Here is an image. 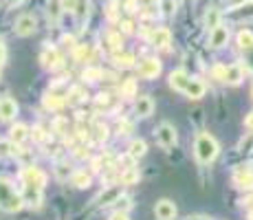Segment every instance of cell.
<instances>
[{
	"mask_svg": "<svg viewBox=\"0 0 253 220\" xmlns=\"http://www.w3.org/2000/svg\"><path fill=\"white\" fill-rule=\"evenodd\" d=\"M24 207V196L16 192L9 178H0V209L7 214H16Z\"/></svg>",
	"mask_w": 253,
	"mask_h": 220,
	"instance_id": "obj_1",
	"label": "cell"
},
{
	"mask_svg": "<svg viewBox=\"0 0 253 220\" xmlns=\"http://www.w3.org/2000/svg\"><path fill=\"white\" fill-rule=\"evenodd\" d=\"M194 154H196V161L201 165H209L213 163V159L218 156V143L211 134L207 132H201L196 136V143H194Z\"/></svg>",
	"mask_w": 253,
	"mask_h": 220,
	"instance_id": "obj_2",
	"label": "cell"
},
{
	"mask_svg": "<svg viewBox=\"0 0 253 220\" xmlns=\"http://www.w3.org/2000/svg\"><path fill=\"white\" fill-rule=\"evenodd\" d=\"M22 183L24 185H36V187H40V189H44V185H46V174L42 172L40 168H36V165H27V168H22Z\"/></svg>",
	"mask_w": 253,
	"mask_h": 220,
	"instance_id": "obj_3",
	"label": "cell"
},
{
	"mask_svg": "<svg viewBox=\"0 0 253 220\" xmlns=\"http://www.w3.org/2000/svg\"><path fill=\"white\" fill-rule=\"evenodd\" d=\"M157 139H159V143H161L165 150H172L174 145L178 143L176 130H174V126H169V124H161V126H159V130H157Z\"/></svg>",
	"mask_w": 253,
	"mask_h": 220,
	"instance_id": "obj_4",
	"label": "cell"
},
{
	"mask_svg": "<svg viewBox=\"0 0 253 220\" xmlns=\"http://www.w3.org/2000/svg\"><path fill=\"white\" fill-rule=\"evenodd\" d=\"M42 66L44 68H51V71H57V68L62 66V55L60 51H57L55 46H51V44H46L44 51H42Z\"/></svg>",
	"mask_w": 253,
	"mask_h": 220,
	"instance_id": "obj_5",
	"label": "cell"
},
{
	"mask_svg": "<svg viewBox=\"0 0 253 220\" xmlns=\"http://www.w3.org/2000/svg\"><path fill=\"white\" fill-rule=\"evenodd\" d=\"M13 31H16V36L20 38H29L36 33V18L29 16V13H24L16 20V27H13Z\"/></svg>",
	"mask_w": 253,
	"mask_h": 220,
	"instance_id": "obj_6",
	"label": "cell"
},
{
	"mask_svg": "<svg viewBox=\"0 0 253 220\" xmlns=\"http://www.w3.org/2000/svg\"><path fill=\"white\" fill-rule=\"evenodd\" d=\"M161 73V62L154 60V57H148V60H141L139 64V77L143 80H154Z\"/></svg>",
	"mask_w": 253,
	"mask_h": 220,
	"instance_id": "obj_7",
	"label": "cell"
},
{
	"mask_svg": "<svg viewBox=\"0 0 253 220\" xmlns=\"http://www.w3.org/2000/svg\"><path fill=\"white\" fill-rule=\"evenodd\" d=\"M154 216H157V220H174L176 218V205L168 198L159 200L157 207H154Z\"/></svg>",
	"mask_w": 253,
	"mask_h": 220,
	"instance_id": "obj_8",
	"label": "cell"
},
{
	"mask_svg": "<svg viewBox=\"0 0 253 220\" xmlns=\"http://www.w3.org/2000/svg\"><path fill=\"white\" fill-rule=\"evenodd\" d=\"M233 183L242 189H253V172L249 168H236V172H233Z\"/></svg>",
	"mask_w": 253,
	"mask_h": 220,
	"instance_id": "obj_9",
	"label": "cell"
},
{
	"mask_svg": "<svg viewBox=\"0 0 253 220\" xmlns=\"http://www.w3.org/2000/svg\"><path fill=\"white\" fill-rule=\"evenodd\" d=\"M18 115V104L11 97H2L0 99V121H11Z\"/></svg>",
	"mask_w": 253,
	"mask_h": 220,
	"instance_id": "obj_10",
	"label": "cell"
},
{
	"mask_svg": "<svg viewBox=\"0 0 253 220\" xmlns=\"http://www.w3.org/2000/svg\"><path fill=\"white\" fill-rule=\"evenodd\" d=\"M227 40H229V29L227 27H216L211 33H209V44H211L213 48H220V46H225Z\"/></svg>",
	"mask_w": 253,
	"mask_h": 220,
	"instance_id": "obj_11",
	"label": "cell"
},
{
	"mask_svg": "<svg viewBox=\"0 0 253 220\" xmlns=\"http://www.w3.org/2000/svg\"><path fill=\"white\" fill-rule=\"evenodd\" d=\"M242 80H245V66H242V64H231V66H227L225 84H229V86H238Z\"/></svg>",
	"mask_w": 253,
	"mask_h": 220,
	"instance_id": "obj_12",
	"label": "cell"
},
{
	"mask_svg": "<svg viewBox=\"0 0 253 220\" xmlns=\"http://www.w3.org/2000/svg\"><path fill=\"white\" fill-rule=\"evenodd\" d=\"M189 80H192V77H189L185 71H174V73H169V86H172L174 90H178V92H185V88H187Z\"/></svg>",
	"mask_w": 253,
	"mask_h": 220,
	"instance_id": "obj_13",
	"label": "cell"
},
{
	"mask_svg": "<svg viewBox=\"0 0 253 220\" xmlns=\"http://www.w3.org/2000/svg\"><path fill=\"white\" fill-rule=\"evenodd\" d=\"M134 112H137L139 117H150L154 112V101L150 99L148 95L137 97V101H134Z\"/></svg>",
	"mask_w": 253,
	"mask_h": 220,
	"instance_id": "obj_14",
	"label": "cell"
},
{
	"mask_svg": "<svg viewBox=\"0 0 253 220\" xmlns=\"http://www.w3.org/2000/svg\"><path fill=\"white\" fill-rule=\"evenodd\" d=\"M42 104H44L46 110H62L66 99L62 95H57V92H46V95L42 97Z\"/></svg>",
	"mask_w": 253,
	"mask_h": 220,
	"instance_id": "obj_15",
	"label": "cell"
},
{
	"mask_svg": "<svg viewBox=\"0 0 253 220\" xmlns=\"http://www.w3.org/2000/svg\"><path fill=\"white\" fill-rule=\"evenodd\" d=\"M152 44L157 48H168L172 44V33L168 29H154L152 31Z\"/></svg>",
	"mask_w": 253,
	"mask_h": 220,
	"instance_id": "obj_16",
	"label": "cell"
},
{
	"mask_svg": "<svg viewBox=\"0 0 253 220\" xmlns=\"http://www.w3.org/2000/svg\"><path fill=\"white\" fill-rule=\"evenodd\" d=\"M119 196H121V187H119V185H113V187L104 189V192L97 196L95 203H97V205H113Z\"/></svg>",
	"mask_w": 253,
	"mask_h": 220,
	"instance_id": "obj_17",
	"label": "cell"
},
{
	"mask_svg": "<svg viewBox=\"0 0 253 220\" xmlns=\"http://www.w3.org/2000/svg\"><path fill=\"white\" fill-rule=\"evenodd\" d=\"M205 90H207L205 84H203L201 80H194V77H192V80H189V84H187V88H185V95H187L189 99H201V97L205 95Z\"/></svg>",
	"mask_w": 253,
	"mask_h": 220,
	"instance_id": "obj_18",
	"label": "cell"
},
{
	"mask_svg": "<svg viewBox=\"0 0 253 220\" xmlns=\"http://www.w3.org/2000/svg\"><path fill=\"white\" fill-rule=\"evenodd\" d=\"M24 203L40 207V203H42V189L36 187V185H24Z\"/></svg>",
	"mask_w": 253,
	"mask_h": 220,
	"instance_id": "obj_19",
	"label": "cell"
},
{
	"mask_svg": "<svg viewBox=\"0 0 253 220\" xmlns=\"http://www.w3.org/2000/svg\"><path fill=\"white\" fill-rule=\"evenodd\" d=\"M231 18L233 20H251L253 18V0H249V2H245L242 7L238 9H231Z\"/></svg>",
	"mask_w": 253,
	"mask_h": 220,
	"instance_id": "obj_20",
	"label": "cell"
},
{
	"mask_svg": "<svg viewBox=\"0 0 253 220\" xmlns=\"http://www.w3.org/2000/svg\"><path fill=\"white\" fill-rule=\"evenodd\" d=\"M62 11H64V4H62V0H48V9H46V13H48V20H51L53 24L60 22Z\"/></svg>",
	"mask_w": 253,
	"mask_h": 220,
	"instance_id": "obj_21",
	"label": "cell"
},
{
	"mask_svg": "<svg viewBox=\"0 0 253 220\" xmlns=\"http://www.w3.org/2000/svg\"><path fill=\"white\" fill-rule=\"evenodd\" d=\"M205 27L209 31H213L216 27H220V11L216 7H209L207 13H205Z\"/></svg>",
	"mask_w": 253,
	"mask_h": 220,
	"instance_id": "obj_22",
	"label": "cell"
},
{
	"mask_svg": "<svg viewBox=\"0 0 253 220\" xmlns=\"http://www.w3.org/2000/svg\"><path fill=\"white\" fill-rule=\"evenodd\" d=\"M115 64L119 68H132L134 66V55L132 53H115Z\"/></svg>",
	"mask_w": 253,
	"mask_h": 220,
	"instance_id": "obj_23",
	"label": "cell"
},
{
	"mask_svg": "<svg viewBox=\"0 0 253 220\" xmlns=\"http://www.w3.org/2000/svg\"><path fill=\"white\" fill-rule=\"evenodd\" d=\"M71 180H73V185H75V187L84 189V187H88V185H90V174L84 172V170H80V172H73Z\"/></svg>",
	"mask_w": 253,
	"mask_h": 220,
	"instance_id": "obj_24",
	"label": "cell"
},
{
	"mask_svg": "<svg viewBox=\"0 0 253 220\" xmlns=\"http://www.w3.org/2000/svg\"><path fill=\"white\" fill-rule=\"evenodd\" d=\"M27 136H29V128L24 124H16L11 128V141H13V143H22Z\"/></svg>",
	"mask_w": 253,
	"mask_h": 220,
	"instance_id": "obj_25",
	"label": "cell"
},
{
	"mask_svg": "<svg viewBox=\"0 0 253 220\" xmlns=\"http://www.w3.org/2000/svg\"><path fill=\"white\" fill-rule=\"evenodd\" d=\"M119 180H121V185H134L139 180V170L137 168H128V170H124L119 176Z\"/></svg>",
	"mask_w": 253,
	"mask_h": 220,
	"instance_id": "obj_26",
	"label": "cell"
},
{
	"mask_svg": "<svg viewBox=\"0 0 253 220\" xmlns=\"http://www.w3.org/2000/svg\"><path fill=\"white\" fill-rule=\"evenodd\" d=\"M145 152H148V145H145V141H141V139H134L128 148V154H132L134 159H141Z\"/></svg>",
	"mask_w": 253,
	"mask_h": 220,
	"instance_id": "obj_27",
	"label": "cell"
},
{
	"mask_svg": "<svg viewBox=\"0 0 253 220\" xmlns=\"http://www.w3.org/2000/svg\"><path fill=\"white\" fill-rule=\"evenodd\" d=\"M238 46L242 48V51H251L253 48V33L251 31H240L238 33Z\"/></svg>",
	"mask_w": 253,
	"mask_h": 220,
	"instance_id": "obj_28",
	"label": "cell"
},
{
	"mask_svg": "<svg viewBox=\"0 0 253 220\" xmlns=\"http://www.w3.org/2000/svg\"><path fill=\"white\" fill-rule=\"evenodd\" d=\"M104 75L106 73L101 71V68H97V66H88V68H84V73H82V77H84L86 82H99Z\"/></svg>",
	"mask_w": 253,
	"mask_h": 220,
	"instance_id": "obj_29",
	"label": "cell"
},
{
	"mask_svg": "<svg viewBox=\"0 0 253 220\" xmlns=\"http://www.w3.org/2000/svg\"><path fill=\"white\" fill-rule=\"evenodd\" d=\"M18 143L13 141H0V159H7V156H16L18 154Z\"/></svg>",
	"mask_w": 253,
	"mask_h": 220,
	"instance_id": "obj_30",
	"label": "cell"
},
{
	"mask_svg": "<svg viewBox=\"0 0 253 220\" xmlns=\"http://www.w3.org/2000/svg\"><path fill=\"white\" fill-rule=\"evenodd\" d=\"M159 9H161V13L163 16H174L176 13V0H161L159 2Z\"/></svg>",
	"mask_w": 253,
	"mask_h": 220,
	"instance_id": "obj_31",
	"label": "cell"
},
{
	"mask_svg": "<svg viewBox=\"0 0 253 220\" xmlns=\"http://www.w3.org/2000/svg\"><path fill=\"white\" fill-rule=\"evenodd\" d=\"M75 16L80 22L86 20V16H88V0H77L75 4Z\"/></svg>",
	"mask_w": 253,
	"mask_h": 220,
	"instance_id": "obj_32",
	"label": "cell"
},
{
	"mask_svg": "<svg viewBox=\"0 0 253 220\" xmlns=\"http://www.w3.org/2000/svg\"><path fill=\"white\" fill-rule=\"evenodd\" d=\"M121 97H137V82L126 80L124 86H121Z\"/></svg>",
	"mask_w": 253,
	"mask_h": 220,
	"instance_id": "obj_33",
	"label": "cell"
},
{
	"mask_svg": "<svg viewBox=\"0 0 253 220\" xmlns=\"http://www.w3.org/2000/svg\"><path fill=\"white\" fill-rule=\"evenodd\" d=\"M69 176H73L69 165H66V163H57L55 165V178L57 180H69Z\"/></svg>",
	"mask_w": 253,
	"mask_h": 220,
	"instance_id": "obj_34",
	"label": "cell"
},
{
	"mask_svg": "<svg viewBox=\"0 0 253 220\" xmlns=\"http://www.w3.org/2000/svg\"><path fill=\"white\" fill-rule=\"evenodd\" d=\"M86 97V92H84V88H80V86H75V88H71V92H69V104H80L82 99Z\"/></svg>",
	"mask_w": 253,
	"mask_h": 220,
	"instance_id": "obj_35",
	"label": "cell"
},
{
	"mask_svg": "<svg viewBox=\"0 0 253 220\" xmlns=\"http://www.w3.org/2000/svg\"><path fill=\"white\" fill-rule=\"evenodd\" d=\"M121 44H124V38H121V33H108V46L113 48V51H121Z\"/></svg>",
	"mask_w": 253,
	"mask_h": 220,
	"instance_id": "obj_36",
	"label": "cell"
},
{
	"mask_svg": "<svg viewBox=\"0 0 253 220\" xmlns=\"http://www.w3.org/2000/svg\"><path fill=\"white\" fill-rule=\"evenodd\" d=\"M90 55V46H86V44H77L75 46V60L77 62H86V57Z\"/></svg>",
	"mask_w": 253,
	"mask_h": 220,
	"instance_id": "obj_37",
	"label": "cell"
},
{
	"mask_svg": "<svg viewBox=\"0 0 253 220\" xmlns=\"http://www.w3.org/2000/svg\"><path fill=\"white\" fill-rule=\"evenodd\" d=\"M115 205H117V212H128V209L132 207V200H130L128 196H124V194H121V196L115 200Z\"/></svg>",
	"mask_w": 253,
	"mask_h": 220,
	"instance_id": "obj_38",
	"label": "cell"
},
{
	"mask_svg": "<svg viewBox=\"0 0 253 220\" xmlns=\"http://www.w3.org/2000/svg\"><path fill=\"white\" fill-rule=\"evenodd\" d=\"M92 132H95V139L97 141H106V136H108V128H106L104 124H97Z\"/></svg>",
	"mask_w": 253,
	"mask_h": 220,
	"instance_id": "obj_39",
	"label": "cell"
},
{
	"mask_svg": "<svg viewBox=\"0 0 253 220\" xmlns=\"http://www.w3.org/2000/svg\"><path fill=\"white\" fill-rule=\"evenodd\" d=\"M106 16H108V20H119V4L117 2H110L108 4V11H106Z\"/></svg>",
	"mask_w": 253,
	"mask_h": 220,
	"instance_id": "obj_40",
	"label": "cell"
},
{
	"mask_svg": "<svg viewBox=\"0 0 253 220\" xmlns=\"http://www.w3.org/2000/svg\"><path fill=\"white\" fill-rule=\"evenodd\" d=\"M211 75H213V77H216V80L225 82V75H227V66H222V64L213 66V68H211Z\"/></svg>",
	"mask_w": 253,
	"mask_h": 220,
	"instance_id": "obj_41",
	"label": "cell"
},
{
	"mask_svg": "<svg viewBox=\"0 0 253 220\" xmlns=\"http://www.w3.org/2000/svg\"><path fill=\"white\" fill-rule=\"evenodd\" d=\"M31 136H33L36 141H40V143H42V141H46V132H44V128H42V126H36V128L31 130Z\"/></svg>",
	"mask_w": 253,
	"mask_h": 220,
	"instance_id": "obj_42",
	"label": "cell"
},
{
	"mask_svg": "<svg viewBox=\"0 0 253 220\" xmlns=\"http://www.w3.org/2000/svg\"><path fill=\"white\" fill-rule=\"evenodd\" d=\"M245 2H249V0H225V7L227 9H238V7H242Z\"/></svg>",
	"mask_w": 253,
	"mask_h": 220,
	"instance_id": "obj_43",
	"label": "cell"
},
{
	"mask_svg": "<svg viewBox=\"0 0 253 220\" xmlns=\"http://www.w3.org/2000/svg\"><path fill=\"white\" fill-rule=\"evenodd\" d=\"M139 0H128V2H126V11L128 13H137L139 11Z\"/></svg>",
	"mask_w": 253,
	"mask_h": 220,
	"instance_id": "obj_44",
	"label": "cell"
},
{
	"mask_svg": "<svg viewBox=\"0 0 253 220\" xmlns=\"http://www.w3.org/2000/svg\"><path fill=\"white\" fill-rule=\"evenodd\" d=\"M121 31H124V33H134L132 20H124V22H121Z\"/></svg>",
	"mask_w": 253,
	"mask_h": 220,
	"instance_id": "obj_45",
	"label": "cell"
},
{
	"mask_svg": "<svg viewBox=\"0 0 253 220\" xmlns=\"http://www.w3.org/2000/svg\"><path fill=\"white\" fill-rule=\"evenodd\" d=\"M77 156V159H88V150L84 148V145H80V148H75V152H73Z\"/></svg>",
	"mask_w": 253,
	"mask_h": 220,
	"instance_id": "obj_46",
	"label": "cell"
},
{
	"mask_svg": "<svg viewBox=\"0 0 253 220\" xmlns=\"http://www.w3.org/2000/svg\"><path fill=\"white\" fill-rule=\"evenodd\" d=\"M108 101H110V97L106 95V92H101V95H97V106H108Z\"/></svg>",
	"mask_w": 253,
	"mask_h": 220,
	"instance_id": "obj_47",
	"label": "cell"
},
{
	"mask_svg": "<svg viewBox=\"0 0 253 220\" xmlns=\"http://www.w3.org/2000/svg\"><path fill=\"white\" fill-rule=\"evenodd\" d=\"M110 220H130V218H128V212H115Z\"/></svg>",
	"mask_w": 253,
	"mask_h": 220,
	"instance_id": "obj_48",
	"label": "cell"
},
{
	"mask_svg": "<svg viewBox=\"0 0 253 220\" xmlns=\"http://www.w3.org/2000/svg\"><path fill=\"white\" fill-rule=\"evenodd\" d=\"M62 4H64V9H66V11H75V4H77V0H62Z\"/></svg>",
	"mask_w": 253,
	"mask_h": 220,
	"instance_id": "obj_49",
	"label": "cell"
},
{
	"mask_svg": "<svg viewBox=\"0 0 253 220\" xmlns=\"http://www.w3.org/2000/svg\"><path fill=\"white\" fill-rule=\"evenodd\" d=\"M64 124H66L64 119H55V124H53V128H55L57 132H60V134H64V132H62V130H64Z\"/></svg>",
	"mask_w": 253,
	"mask_h": 220,
	"instance_id": "obj_50",
	"label": "cell"
},
{
	"mask_svg": "<svg viewBox=\"0 0 253 220\" xmlns=\"http://www.w3.org/2000/svg\"><path fill=\"white\" fill-rule=\"evenodd\" d=\"M119 130H121V134H128L130 124H128V121H119Z\"/></svg>",
	"mask_w": 253,
	"mask_h": 220,
	"instance_id": "obj_51",
	"label": "cell"
},
{
	"mask_svg": "<svg viewBox=\"0 0 253 220\" xmlns=\"http://www.w3.org/2000/svg\"><path fill=\"white\" fill-rule=\"evenodd\" d=\"M245 126H247L249 130H253V112H249V115L245 117Z\"/></svg>",
	"mask_w": 253,
	"mask_h": 220,
	"instance_id": "obj_52",
	"label": "cell"
},
{
	"mask_svg": "<svg viewBox=\"0 0 253 220\" xmlns=\"http://www.w3.org/2000/svg\"><path fill=\"white\" fill-rule=\"evenodd\" d=\"M4 64V42H2V38H0V66Z\"/></svg>",
	"mask_w": 253,
	"mask_h": 220,
	"instance_id": "obj_53",
	"label": "cell"
},
{
	"mask_svg": "<svg viewBox=\"0 0 253 220\" xmlns=\"http://www.w3.org/2000/svg\"><path fill=\"white\" fill-rule=\"evenodd\" d=\"M187 220H211V218H207V216H192V218H187Z\"/></svg>",
	"mask_w": 253,
	"mask_h": 220,
	"instance_id": "obj_54",
	"label": "cell"
},
{
	"mask_svg": "<svg viewBox=\"0 0 253 220\" xmlns=\"http://www.w3.org/2000/svg\"><path fill=\"white\" fill-rule=\"evenodd\" d=\"M7 2H9V4H11V7H16V4H20V2H22V0H7Z\"/></svg>",
	"mask_w": 253,
	"mask_h": 220,
	"instance_id": "obj_55",
	"label": "cell"
},
{
	"mask_svg": "<svg viewBox=\"0 0 253 220\" xmlns=\"http://www.w3.org/2000/svg\"><path fill=\"white\" fill-rule=\"evenodd\" d=\"M249 218H251V220H253V212H251V216H249Z\"/></svg>",
	"mask_w": 253,
	"mask_h": 220,
	"instance_id": "obj_56",
	"label": "cell"
},
{
	"mask_svg": "<svg viewBox=\"0 0 253 220\" xmlns=\"http://www.w3.org/2000/svg\"><path fill=\"white\" fill-rule=\"evenodd\" d=\"M187 2H192V0H187Z\"/></svg>",
	"mask_w": 253,
	"mask_h": 220,
	"instance_id": "obj_57",
	"label": "cell"
}]
</instances>
